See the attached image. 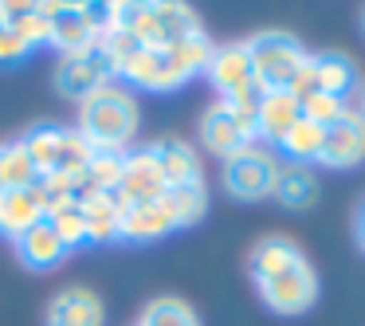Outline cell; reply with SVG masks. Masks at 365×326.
<instances>
[{"label": "cell", "mask_w": 365, "mask_h": 326, "mask_svg": "<svg viewBox=\"0 0 365 326\" xmlns=\"http://www.w3.org/2000/svg\"><path fill=\"white\" fill-rule=\"evenodd\" d=\"M197 134H200V146H205L212 158H220V161L236 158L240 150L259 142V138H255V106H232V103H220V98H216V103L200 114Z\"/></svg>", "instance_id": "cell-8"}, {"label": "cell", "mask_w": 365, "mask_h": 326, "mask_svg": "<svg viewBox=\"0 0 365 326\" xmlns=\"http://www.w3.org/2000/svg\"><path fill=\"white\" fill-rule=\"evenodd\" d=\"M165 208L169 216H173L177 228H192V224L205 220L208 213V185H173V189H165Z\"/></svg>", "instance_id": "cell-28"}, {"label": "cell", "mask_w": 365, "mask_h": 326, "mask_svg": "<svg viewBox=\"0 0 365 326\" xmlns=\"http://www.w3.org/2000/svg\"><path fill=\"white\" fill-rule=\"evenodd\" d=\"M83 224H87V240L91 244H118L122 240V200L114 193L106 197H87L83 200Z\"/></svg>", "instance_id": "cell-22"}, {"label": "cell", "mask_w": 365, "mask_h": 326, "mask_svg": "<svg viewBox=\"0 0 365 326\" xmlns=\"http://www.w3.org/2000/svg\"><path fill=\"white\" fill-rule=\"evenodd\" d=\"M299 260H307V252H302L291 236H263V240H255V244H252L247 271H252V279L259 283V279L275 275V271L291 268V263H299Z\"/></svg>", "instance_id": "cell-21"}, {"label": "cell", "mask_w": 365, "mask_h": 326, "mask_svg": "<svg viewBox=\"0 0 365 326\" xmlns=\"http://www.w3.org/2000/svg\"><path fill=\"white\" fill-rule=\"evenodd\" d=\"M28 56H32V48H28L16 32L0 28V67H16V63H24Z\"/></svg>", "instance_id": "cell-32"}, {"label": "cell", "mask_w": 365, "mask_h": 326, "mask_svg": "<svg viewBox=\"0 0 365 326\" xmlns=\"http://www.w3.org/2000/svg\"><path fill=\"white\" fill-rule=\"evenodd\" d=\"M103 44L114 59V79H122V87H130V91H150V95L181 91L189 79L205 75L208 56L216 48L208 40V32H197L189 40L173 44V48H142V44L130 40L118 28L110 36H103Z\"/></svg>", "instance_id": "cell-1"}, {"label": "cell", "mask_w": 365, "mask_h": 326, "mask_svg": "<svg viewBox=\"0 0 365 326\" xmlns=\"http://www.w3.org/2000/svg\"><path fill=\"white\" fill-rule=\"evenodd\" d=\"M354 240H357V248L365 252V205L357 208V216H354Z\"/></svg>", "instance_id": "cell-33"}, {"label": "cell", "mask_w": 365, "mask_h": 326, "mask_svg": "<svg viewBox=\"0 0 365 326\" xmlns=\"http://www.w3.org/2000/svg\"><path fill=\"white\" fill-rule=\"evenodd\" d=\"M244 44L252 51L259 95H267V91H291L310 63V51L299 44V36L283 32V28H263V32H255Z\"/></svg>", "instance_id": "cell-4"}, {"label": "cell", "mask_w": 365, "mask_h": 326, "mask_svg": "<svg viewBox=\"0 0 365 326\" xmlns=\"http://www.w3.org/2000/svg\"><path fill=\"white\" fill-rule=\"evenodd\" d=\"M354 114H357V118H361V122H365V79H361V83H357V98H354Z\"/></svg>", "instance_id": "cell-34"}, {"label": "cell", "mask_w": 365, "mask_h": 326, "mask_svg": "<svg viewBox=\"0 0 365 326\" xmlns=\"http://www.w3.org/2000/svg\"><path fill=\"white\" fill-rule=\"evenodd\" d=\"M12 248H16V260L24 263L28 271H56L59 263H63L67 255H71L48 220H40L32 232H24V236H20Z\"/></svg>", "instance_id": "cell-20"}, {"label": "cell", "mask_w": 365, "mask_h": 326, "mask_svg": "<svg viewBox=\"0 0 365 326\" xmlns=\"http://www.w3.org/2000/svg\"><path fill=\"white\" fill-rule=\"evenodd\" d=\"M43 216H48V205H43L40 185L36 189H0V236L4 240L16 244Z\"/></svg>", "instance_id": "cell-14"}, {"label": "cell", "mask_w": 365, "mask_h": 326, "mask_svg": "<svg viewBox=\"0 0 365 326\" xmlns=\"http://www.w3.org/2000/svg\"><path fill=\"white\" fill-rule=\"evenodd\" d=\"M299 118H302V103L291 91H267V95H259V103H255V138H259V146L263 142L279 146Z\"/></svg>", "instance_id": "cell-15"}, {"label": "cell", "mask_w": 365, "mask_h": 326, "mask_svg": "<svg viewBox=\"0 0 365 326\" xmlns=\"http://www.w3.org/2000/svg\"><path fill=\"white\" fill-rule=\"evenodd\" d=\"M165 173H161L158 158L150 153V146H134L122 161V177H118V189L114 197L122 205H145V200H161L165 197Z\"/></svg>", "instance_id": "cell-11"}, {"label": "cell", "mask_w": 365, "mask_h": 326, "mask_svg": "<svg viewBox=\"0 0 365 326\" xmlns=\"http://www.w3.org/2000/svg\"><path fill=\"white\" fill-rule=\"evenodd\" d=\"M150 153L158 158L161 173H165V185H200L205 181V165H200V153L192 150L181 138H158L150 142Z\"/></svg>", "instance_id": "cell-16"}, {"label": "cell", "mask_w": 365, "mask_h": 326, "mask_svg": "<svg viewBox=\"0 0 365 326\" xmlns=\"http://www.w3.org/2000/svg\"><path fill=\"white\" fill-rule=\"evenodd\" d=\"M106 307L91 287H67L43 310V326H103Z\"/></svg>", "instance_id": "cell-13"}, {"label": "cell", "mask_w": 365, "mask_h": 326, "mask_svg": "<svg viewBox=\"0 0 365 326\" xmlns=\"http://www.w3.org/2000/svg\"><path fill=\"white\" fill-rule=\"evenodd\" d=\"M361 32H365V12H361Z\"/></svg>", "instance_id": "cell-35"}, {"label": "cell", "mask_w": 365, "mask_h": 326, "mask_svg": "<svg viewBox=\"0 0 365 326\" xmlns=\"http://www.w3.org/2000/svg\"><path fill=\"white\" fill-rule=\"evenodd\" d=\"M122 161L126 153H110V150H95V158L87 161V169L79 173V189L83 200L87 197H106V193L118 189V177H122Z\"/></svg>", "instance_id": "cell-26"}, {"label": "cell", "mask_w": 365, "mask_h": 326, "mask_svg": "<svg viewBox=\"0 0 365 326\" xmlns=\"http://www.w3.org/2000/svg\"><path fill=\"white\" fill-rule=\"evenodd\" d=\"M114 83V59L106 51L103 40L87 44V48L71 51V56H59V67H56V91L63 98H91L95 91L110 87Z\"/></svg>", "instance_id": "cell-9"}, {"label": "cell", "mask_w": 365, "mask_h": 326, "mask_svg": "<svg viewBox=\"0 0 365 326\" xmlns=\"http://www.w3.org/2000/svg\"><path fill=\"white\" fill-rule=\"evenodd\" d=\"M177 232L165 200H145V205H122V240L126 244H153Z\"/></svg>", "instance_id": "cell-18"}, {"label": "cell", "mask_w": 365, "mask_h": 326, "mask_svg": "<svg viewBox=\"0 0 365 326\" xmlns=\"http://www.w3.org/2000/svg\"><path fill=\"white\" fill-rule=\"evenodd\" d=\"M0 24L16 32L28 48H48V16H43L40 4H0Z\"/></svg>", "instance_id": "cell-23"}, {"label": "cell", "mask_w": 365, "mask_h": 326, "mask_svg": "<svg viewBox=\"0 0 365 326\" xmlns=\"http://www.w3.org/2000/svg\"><path fill=\"white\" fill-rule=\"evenodd\" d=\"M43 220L56 228V236L63 240L67 252H79V248L91 244V240H87V224H83V208H79V205H56V208H48V216H43Z\"/></svg>", "instance_id": "cell-30"}, {"label": "cell", "mask_w": 365, "mask_h": 326, "mask_svg": "<svg viewBox=\"0 0 365 326\" xmlns=\"http://www.w3.org/2000/svg\"><path fill=\"white\" fill-rule=\"evenodd\" d=\"M279 173H283L279 153L255 142V146H247V150H240L236 158L224 161L220 185H224V193L236 197V200H267L279 185Z\"/></svg>", "instance_id": "cell-7"}, {"label": "cell", "mask_w": 365, "mask_h": 326, "mask_svg": "<svg viewBox=\"0 0 365 326\" xmlns=\"http://www.w3.org/2000/svg\"><path fill=\"white\" fill-rule=\"evenodd\" d=\"M322 142H326V130L314 126V122H307V118H299L275 150L287 158V165H307L310 169L318 158H322Z\"/></svg>", "instance_id": "cell-24"}, {"label": "cell", "mask_w": 365, "mask_h": 326, "mask_svg": "<svg viewBox=\"0 0 365 326\" xmlns=\"http://www.w3.org/2000/svg\"><path fill=\"white\" fill-rule=\"evenodd\" d=\"M134 326H200V318L185 299H177V295H158L153 302H145L142 318H138Z\"/></svg>", "instance_id": "cell-29"}, {"label": "cell", "mask_w": 365, "mask_h": 326, "mask_svg": "<svg viewBox=\"0 0 365 326\" xmlns=\"http://www.w3.org/2000/svg\"><path fill=\"white\" fill-rule=\"evenodd\" d=\"M365 161V122L354 114L349 106L346 118H338L334 126H326V142H322V158L318 165L326 169H357Z\"/></svg>", "instance_id": "cell-12"}, {"label": "cell", "mask_w": 365, "mask_h": 326, "mask_svg": "<svg viewBox=\"0 0 365 326\" xmlns=\"http://www.w3.org/2000/svg\"><path fill=\"white\" fill-rule=\"evenodd\" d=\"M310 75H314V87L322 95L338 98H349L361 83L354 56H346V51H310Z\"/></svg>", "instance_id": "cell-19"}, {"label": "cell", "mask_w": 365, "mask_h": 326, "mask_svg": "<svg viewBox=\"0 0 365 326\" xmlns=\"http://www.w3.org/2000/svg\"><path fill=\"white\" fill-rule=\"evenodd\" d=\"M0 28H4V24H0Z\"/></svg>", "instance_id": "cell-36"}, {"label": "cell", "mask_w": 365, "mask_h": 326, "mask_svg": "<svg viewBox=\"0 0 365 326\" xmlns=\"http://www.w3.org/2000/svg\"><path fill=\"white\" fill-rule=\"evenodd\" d=\"M255 291H259V299L267 302L275 315H287V318L307 315V310L318 302L314 263H310V260L291 263V268H283V271H275V275L259 279V283H255Z\"/></svg>", "instance_id": "cell-10"}, {"label": "cell", "mask_w": 365, "mask_h": 326, "mask_svg": "<svg viewBox=\"0 0 365 326\" xmlns=\"http://www.w3.org/2000/svg\"><path fill=\"white\" fill-rule=\"evenodd\" d=\"M138 95L122 83L95 91L91 98L79 103V134L91 142V150H110V153H130L138 138Z\"/></svg>", "instance_id": "cell-2"}, {"label": "cell", "mask_w": 365, "mask_h": 326, "mask_svg": "<svg viewBox=\"0 0 365 326\" xmlns=\"http://www.w3.org/2000/svg\"><path fill=\"white\" fill-rule=\"evenodd\" d=\"M28 158L36 161L40 177L51 173H83L87 161L95 158L91 142L79 134L75 126H63V122H36L28 134H20Z\"/></svg>", "instance_id": "cell-5"}, {"label": "cell", "mask_w": 365, "mask_h": 326, "mask_svg": "<svg viewBox=\"0 0 365 326\" xmlns=\"http://www.w3.org/2000/svg\"><path fill=\"white\" fill-rule=\"evenodd\" d=\"M216 98L232 106H255L259 103V83H255V63L244 40L236 44H216L205 67Z\"/></svg>", "instance_id": "cell-6"}, {"label": "cell", "mask_w": 365, "mask_h": 326, "mask_svg": "<svg viewBox=\"0 0 365 326\" xmlns=\"http://www.w3.org/2000/svg\"><path fill=\"white\" fill-rule=\"evenodd\" d=\"M114 28L138 40L142 48H173L189 36L205 32L200 16L189 4H169V0H142V4H114ZM110 28V32H114Z\"/></svg>", "instance_id": "cell-3"}, {"label": "cell", "mask_w": 365, "mask_h": 326, "mask_svg": "<svg viewBox=\"0 0 365 326\" xmlns=\"http://www.w3.org/2000/svg\"><path fill=\"white\" fill-rule=\"evenodd\" d=\"M43 16H48V48H56L59 56H71V51L95 44V32L87 28L79 4H40Z\"/></svg>", "instance_id": "cell-17"}, {"label": "cell", "mask_w": 365, "mask_h": 326, "mask_svg": "<svg viewBox=\"0 0 365 326\" xmlns=\"http://www.w3.org/2000/svg\"><path fill=\"white\" fill-rule=\"evenodd\" d=\"M40 185V169L28 158L24 142H0V189H36Z\"/></svg>", "instance_id": "cell-27"}, {"label": "cell", "mask_w": 365, "mask_h": 326, "mask_svg": "<svg viewBox=\"0 0 365 326\" xmlns=\"http://www.w3.org/2000/svg\"><path fill=\"white\" fill-rule=\"evenodd\" d=\"M271 197H275L283 208H291V213H302V208H310L318 200V177L310 173L307 165H283L279 185H275Z\"/></svg>", "instance_id": "cell-25"}, {"label": "cell", "mask_w": 365, "mask_h": 326, "mask_svg": "<svg viewBox=\"0 0 365 326\" xmlns=\"http://www.w3.org/2000/svg\"><path fill=\"white\" fill-rule=\"evenodd\" d=\"M349 114V98H338V95H310V98H302V118L307 122H314V126H334L338 118H346Z\"/></svg>", "instance_id": "cell-31"}]
</instances>
